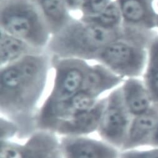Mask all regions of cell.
I'll return each instance as SVG.
<instances>
[{
  "label": "cell",
  "instance_id": "1",
  "mask_svg": "<svg viewBox=\"0 0 158 158\" xmlns=\"http://www.w3.org/2000/svg\"><path fill=\"white\" fill-rule=\"evenodd\" d=\"M50 66L51 56L46 51L1 67L0 114L18 125V138L26 139L37 130L39 105Z\"/></svg>",
  "mask_w": 158,
  "mask_h": 158
},
{
  "label": "cell",
  "instance_id": "2",
  "mask_svg": "<svg viewBox=\"0 0 158 158\" xmlns=\"http://www.w3.org/2000/svg\"><path fill=\"white\" fill-rule=\"evenodd\" d=\"M123 28L108 30L73 18L59 32L51 35L46 51L51 56L96 61L102 50L123 35Z\"/></svg>",
  "mask_w": 158,
  "mask_h": 158
},
{
  "label": "cell",
  "instance_id": "3",
  "mask_svg": "<svg viewBox=\"0 0 158 158\" xmlns=\"http://www.w3.org/2000/svg\"><path fill=\"white\" fill-rule=\"evenodd\" d=\"M123 35L105 47L95 61L124 78L142 76L147 63L149 45L156 34L123 25Z\"/></svg>",
  "mask_w": 158,
  "mask_h": 158
},
{
  "label": "cell",
  "instance_id": "4",
  "mask_svg": "<svg viewBox=\"0 0 158 158\" xmlns=\"http://www.w3.org/2000/svg\"><path fill=\"white\" fill-rule=\"evenodd\" d=\"M0 30L43 50L52 35L35 0H1Z\"/></svg>",
  "mask_w": 158,
  "mask_h": 158
},
{
  "label": "cell",
  "instance_id": "5",
  "mask_svg": "<svg viewBox=\"0 0 158 158\" xmlns=\"http://www.w3.org/2000/svg\"><path fill=\"white\" fill-rule=\"evenodd\" d=\"M132 119L124 103L120 86L106 96L97 133L101 139L121 151Z\"/></svg>",
  "mask_w": 158,
  "mask_h": 158
},
{
  "label": "cell",
  "instance_id": "6",
  "mask_svg": "<svg viewBox=\"0 0 158 158\" xmlns=\"http://www.w3.org/2000/svg\"><path fill=\"white\" fill-rule=\"evenodd\" d=\"M89 66L85 60L51 56L55 77L51 89L43 103L61 102L81 91Z\"/></svg>",
  "mask_w": 158,
  "mask_h": 158
},
{
  "label": "cell",
  "instance_id": "7",
  "mask_svg": "<svg viewBox=\"0 0 158 158\" xmlns=\"http://www.w3.org/2000/svg\"><path fill=\"white\" fill-rule=\"evenodd\" d=\"M98 99L81 89L66 100L52 104L43 103L37 116V130L50 131L57 123L89 110Z\"/></svg>",
  "mask_w": 158,
  "mask_h": 158
},
{
  "label": "cell",
  "instance_id": "8",
  "mask_svg": "<svg viewBox=\"0 0 158 158\" xmlns=\"http://www.w3.org/2000/svg\"><path fill=\"white\" fill-rule=\"evenodd\" d=\"M64 158H119L121 151L108 143L89 136L60 138Z\"/></svg>",
  "mask_w": 158,
  "mask_h": 158
},
{
  "label": "cell",
  "instance_id": "9",
  "mask_svg": "<svg viewBox=\"0 0 158 158\" xmlns=\"http://www.w3.org/2000/svg\"><path fill=\"white\" fill-rule=\"evenodd\" d=\"M106 102V97L99 98L88 111L55 124L49 131L58 136H89L97 133Z\"/></svg>",
  "mask_w": 158,
  "mask_h": 158
},
{
  "label": "cell",
  "instance_id": "10",
  "mask_svg": "<svg viewBox=\"0 0 158 158\" xmlns=\"http://www.w3.org/2000/svg\"><path fill=\"white\" fill-rule=\"evenodd\" d=\"M119 6L123 25L144 31L156 28L158 12L156 0H116Z\"/></svg>",
  "mask_w": 158,
  "mask_h": 158
},
{
  "label": "cell",
  "instance_id": "11",
  "mask_svg": "<svg viewBox=\"0 0 158 158\" xmlns=\"http://www.w3.org/2000/svg\"><path fill=\"white\" fill-rule=\"evenodd\" d=\"M158 124V108L133 117L121 151L149 147Z\"/></svg>",
  "mask_w": 158,
  "mask_h": 158
},
{
  "label": "cell",
  "instance_id": "12",
  "mask_svg": "<svg viewBox=\"0 0 158 158\" xmlns=\"http://www.w3.org/2000/svg\"><path fill=\"white\" fill-rule=\"evenodd\" d=\"M124 79L102 64L89 66L86 74L82 90L96 99L107 91L120 86Z\"/></svg>",
  "mask_w": 158,
  "mask_h": 158
},
{
  "label": "cell",
  "instance_id": "13",
  "mask_svg": "<svg viewBox=\"0 0 158 158\" xmlns=\"http://www.w3.org/2000/svg\"><path fill=\"white\" fill-rule=\"evenodd\" d=\"M121 88L126 108L133 117L146 113L156 106L142 79H126Z\"/></svg>",
  "mask_w": 158,
  "mask_h": 158
},
{
  "label": "cell",
  "instance_id": "14",
  "mask_svg": "<svg viewBox=\"0 0 158 158\" xmlns=\"http://www.w3.org/2000/svg\"><path fill=\"white\" fill-rule=\"evenodd\" d=\"M23 144L24 158H64L60 138L51 131L38 129Z\"/></svg>",
  "mask_w": 158,
  "mask_h": 158
},
{
  "label": "cell",
  "instance_id": "15",
  "mask_svg": "<svg viewBox=\"0 0 158 158\" xmlns=\"http://www.w3.org/2000/svg\"><path fill=\"white\" fill-rule=\"evenodd\" d=\"M1 67L14 63L25 56L46 51L36 48L20 38L0 30Z\"/></svg>",
  "mask_w": 158,
  "mask_h": 158
},
{
  "label": "cell",
  "instance_id": "16",
  "mask_svg": "<svg viewBox=\"0 0 158 158\" xmlns=\"http://www.w3.org/2000/svg\"><path fill=\"white\" fill-rule=\"evenodd\" d=\"M44 15L52 35L62 30L74 18L65 0H35Z\"/></svg>",
  "mask_w": 158,
  "mask_h": 158
},
{
  "label": "cell",
  "instance_id": "17",
  "mask_svg": "<svg viewBox=\"0 0 158 158\" xmlns=\"http://www.w3.org/2000/svg\"><path fill=\"white\" fill-rule=\"evenodd\" d=\"M143 81L156 106L158 108V34L152 39L148 51V59Z\"/></svg>",
  "mask_w": 158,
  "mask_h": 158
},
{
  "label": "cell",
  "instance_id": "18",
  "mask_svg": "<svg viewBox=\"0 0 158 158\" xmlns=\"http://www.w3.org/2000/svg\"><path fill=\"white\" fill-rule=\"evenodd\" d=\"M84 21L96 25L108 30H117L123 26V18L119 6L116 0L97 16L88 18H80Z\"/></svg>",
  "mask_w": 158,
  "mask_h": 158
},
{
  "label": "cell",
  "instance_id": "19",
  "mask_svg": "<svg viewBox=\"0 0 158 158\" xmlns=\"http://www.w3.org/2000/svg\"><path fill=\"white\" fill-rule=\"evenodd\" d=\"M0 158H24V144L0 140Z\"/></svg>",
  "mask_w": 158,
  "mask_h": 158
},
{
  "label": "cell",
  "instance_id": "20",
  "mask_svg": "<svg viewBox=\"0 0 158 158\" xmlns=\"http://www.w3.org/2000/svg\"><path fill=\"white\" fill-rule=\"evenodd\" d=\"M113 0H86L81 13L82 18L98 15L106 9Z\"/></svg>",
  "mask_w": 158,
  "mask_h": 158
},
{
  "label": "cell",
  "instance_id": "21",
  "mask_svg": "<svg viewBox=\"0 0 158 158\" xmlns=\"http://www.w3.org/2000/svg\"><path fill=\"white\" fill-rule=\"evenodd\" d=\"M119 158H158V147L121 151Z\"/></svg>",
  "mask_w": 158,
  "mask_h": 158
},
{
  "label": "cell",
  "instance_id": "22",
  "mask_svg": "<svg viewBox=\"0 0 158 158\" xmlns=\"http://www.w3.org/2000/svg\"><path fill=\"white\" fill-rule=\"evenodd\" d=\"M0 140H13V138L19 137V129L18 125L11 120L0 117Z\"/></svg>",
  "mask_w": 158,
  "mask_h": 158
},
{
  "label": "cell",
  "instance_id": "23",
  "mask_svg": "<svg viewBox=\"0 0 158 158\" xmlns=\"http://www.w3.org/2000/svg\"><path fill=\"white\" fill-rule=\"evenodd\" d=\"M65 2L70 11H80L86 0H65Z\"/></svg>",
  "mask_w": 158,
  "mask_h": 158
},
{
  "label": "cell",
  "instance_id": "24",
  "mask_svg": "<svg viewBox=\"0 0 158 158\" xmlns=\"http://www.w3.org/2000/svg\"><path fill=\"white\" fill-rule=\"evenodd\" d=\"M149 147H158V124L152 137Z\"/></svg>",
  "mask_w": 158,
  "mask_h": 158
},
{
  "label": "cell",
  "instance_id": "25",
  "mask_svg": "<svg viewBox=\"0 0 158 158\" xmlns=\"http://www.w3.org/2000/svg\"><path fill=\"white\" fill-rule=\"evenodd\" d=\"M156 29L158 30V15H157V20H156Z\"/></svg>",
  "mask_w": 158,
  "mask_h": 158
},
{
  "label": "cell",
  "instance_id": "26",
  "mask_svg": "<svg viewBox=\"0 0 158 158\" xmlns=\"http://www.w3.org/2000/svg\"><path fill=\"white\" fill-rule=\"evenodd\" d=\"M156 6L158 8V0H156Z\"/></svg>",
  "mask_w": 158,
  "mask_h": 158
}]
</instances>
